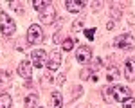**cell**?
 I'll use <instances>...</instances> for the list:
<instances>
[{"label": "cell", "mask_w": 135, "mask_h": 108, "mask_svg": "<svg viewBox=\"0 0 135 108\" xmlns=\"http://www.w3.org/2000/svg\"><path fill=\"white\" fill-rule=\"evenodd\" d=\"M90 60H92V49H90V47H86V45L78 47V51H76V61H78V63L86 65Z\"/></svg>", "instance_id": "obj_5"}, {"label": "cell", "mask_w": 135, "mask_h": 108, "mask_svg": "<svg viewBox=\"0 0 135 108\" xmlns=\"http://www.w3.org/2000/svg\"><path fill=\"white\" fill-rule=\"evenodd\" d=\"M63 106V96L60 90H54L51 94V103H49V108H61Z\"/></svg>", "instance_id": "obj_12"}, {"label": "cell", "mask_w": 135, "mask_h": 108, "mask_svg": "<svg viewBox=\"0 0 135 108\" xmlns=\"http://www.w3.org/2000/svg\"><path fill=\"white\" fill-rule=\"evenodd\" d=\"M88 74H90V70H83L81 72V79H88Z\"/></svg>", "instance_id": "obj_21"}, {"label": "cell", "mask_w": 135, "mask_h": 108, "mask_svg": "<svg viewBox=\"0 0 135 108\" xmlns=\"http://www.w3.org/2000/svg\"><path fill=\"white\" fill-rule=\"evenodd\" d=\"M114 45L117 49H132L133 47V36L130 32H124V34H119L114 40Z\"/></svg>", "instance_id": "obj_4"}, {"label": "cell", "mask_w": 135, "mask_h": 108, "mask_svg": "<svg viewBox=\"0 0 135 108\" xmlns=\"http://www.w3.org/2000/svg\"><path fill=\"white\" fill-rule=\"evenodd\" d=\"M40 18H42L43 23H52L54 22V18H56V9H54V6H47L45 9L40 13Z\"/></svg>", "instance_id": "obj_9"}, {"label": "cell", "mask_w": 135, "mask_h": 108, "mask_svg": "<svg viewBox=\"0 0 135 108\" xmlns=\"http://www.w3.org/2000/svg\"><path fill=\"white\" fill-rule=\"evenodd\" d=\"M47 67H49V70H51V72L58 70V68L61 67V52H60V51H52V52L49 54Z\"/></svg>", "instance_id": "obj_7"}, {"label": "cell", "mask_w": 135, "mask_h": 108, "mask_svg": "<svg viewBox=\"0 0 135 108\" xmlns=\"http://www.w3.org/2000/svg\"><path fill=\"white\" fill-rule=\"evenodd\" d=\"M124 76L128 81L135 79V60H132V58H128L124 61Z\"/></svg>", "instance_id": "obj_10"}, {"label": "cell", "mask_w": 135, "mask_h": 108, "mask_svg": "<svg viewBox=\"0 0 135 108\" xmlns=\"http://www.w3.org/2000/svg\"><path fill=\"white\" fill-rule=\"evenodd\" d=\"M117 74H119V70H117V68H110V70H108V76H106V77H108V81H114L115 77H117Z\"/></svg>", "instance_id": "obj_19"}, {"label": "cell", "mask_w": 135, "mask_h": 108, "mask_svg": "<svg viewBox=\"0 0 135 108\" xmlns=\"http://www.w3.org/2000/svg\"><path fill=\"white\" fill-rule=\"evenodd\" d=\"M123 108H135V97H130L123 103Z\"/></svg>", "instance_id": "obj_18"}, {"label": "cell", "mask_w": 135, "mask_h": 108, "mask_svg": "<svg viewBox=\"0 0 135 108\" xmlns=\"http://www.w3.org/2000/svg\"><path fill=\"white\" fill-rule=\"evenodd\" d=\"M85 36H86V38H88V40H94V36H95V29H94V27H92V29H85Z\"/></svg>", "instance_id": "obj_20"}, {"label": "cell", "mask_w": 135, "mask_h": 108, "mask_svg": "<svg viewBox=\"0 0 135 108\" xmlns=\"http://www.w3.org/2000/svg\"><path fill=\"white\" fill-rule=\"evenodd\" d=\"M45 61H47V52H45L43 49H34V51L31 52V63L34 65L36 68L43 67Z\"/></svg>", "instance_id": "obj_6"}, {"label": "cell", "mask_w": 135, "mask_h": 108, "mask_svg": "<svg viewBox=\"0 0 135 108\" xmlns=\"http://www.w3.org/2000/svg\"><path fill=\"white\" fill-rule=\"evenodd\" d=\"M83 29V20L79 18V20H76L72 23V32H78V31H81Z\"/></svg>", "instance_id": "obj_17"}, {"label": "cell", "mask_w": 135, "mask_h": 108, "mask_svg": "<svg viewBox=\"0 0 135 108\" xmlns=\"http://www.w3.org/2000/svg\"><path fill=\"white\" fill-rule=\"evenodd\" d=\"M103 96L104 99H114V101H117V103H124L126 99H130L132 97V90L128 88V86H121V85H115L112 86V88H104V92H103Z\"/></svg>", "instance_id": "obj_1"}, {"label": "cell", "mask_w": 135, "mask_h": 108, "mask_svg": "<svg viewBox=\"0 0 135 108\" xmlns=\"http://www.w3.org/2000/svg\"><path fill=\"white\" fill-rule=\"evenodd\" d=\"M18 76H22L23 79H31V76H32V63L29 61V60L20 61V65H18Z\"/></svg>", "instance_id": "obj_8"}, {"label": "cell", "mask_w": 135, "mask_h": 108, "mask_svg": "<svg viewBox=\"0 0 135 108\" xmlns=\"http://www.w3.org/2000/svg\"><path fill=\"white\" fill-rule=\"evenodd\" d=\"M36 103H38V96H36V94H29V96L25 97V101H23L25 108H34Z\"/></svg>", "instance_id": "obj_13"}, {"label": "cell", "mask_w": 135, "mask_h": 108, "mask_svg": "<svg viewBox=\"0 0 135 108\" xmlns=\"http://www.w3.org/2000/svg\"><path fill=\"white\" fill-rule=\"evenodd\" d=\"M65 7L70 13H79L85 7V2L83 0H65Z\"/></svg>", "instance_id": "obj_11"}, {"label": "cell", "mask_w": 135, "mask_h": 108, "mask_svg": "<svg viewBox=\"0 0 135 108\" xmlns=\"http://www.w3.org/2000/svg\"><path fill=\"white\" fill-rule=\"evenodd\" d=\"M15 31H16V23L13 22V18H11L9 14L2 13L0 14V32L4 36H13Z\"/></svg>", "instance_id": "obj_3"}, {"label": "cell", "mask_w": 135, "mask_h": 108, "mask_svg": "<svg viewBox=\"0 0 135 108\" xmlns=\"http://www.w3.org/2000/svg\"><path fill=\"white\" fill-rule=\"evenodd\" d=\"M38 108H45V106H38Z\"/></svg>", "instance_id": "obj_22"}, {"label": "cell", "mask_w": 135, "mask_h": 108, "mask_svg": "<svg viewBox=\"0 0 135 108\" xmlns=\"http://www.w3.org/2000/svg\"><path fill=\"white\" fill-rule=\"evenodd\" d=\"M0 108H11V96L0 94Z\"/></svg>", "instance_id": "obj_15"}, {"label": "cell", "mask_w": 135, "mask_h": 108, "mask_svg": "<svg viewBox=\"0 0 135 108\" xmlns=\"http://www.w3.org/2000/svg\"><path fill=\"white\" fill-rule=\"evenodd\" d=\"M45 34H43V29L38 25V23H32L31 27L27 29V43L31 45H38V43L43 42Z\"/></svg>", "instance_id": "obj_2"}, {"label": "cell", "mask_w": 135, "mask_h": 108, "mask_svg": "<svg viewBox=\"0 0 135 108\" xmlns=\"http://www.w3.org/2000/svg\"><path fill=\"white\" fill-rule=\"evenodd\" d=\"M49 4H51L49 0H32V7H34L36 11H40V13H42V11L49 6Z\"/></svg>", "instance_id": "obj_14"}, {"label": "cell", "mask_w": 135, "mask_h": 108, "mask_svg": "<svg viewBox=\"0 0 135 108\" xmlns=\"http://www.w3.org/2000/svg\"><path fill=\"white\" fill-rule=\"evenodd\" d=\"M63 51H72V47H74V42L70 40V38H67V40H63Z\"/></svg>", "instance_id": "obj_16"}]
</instances>
